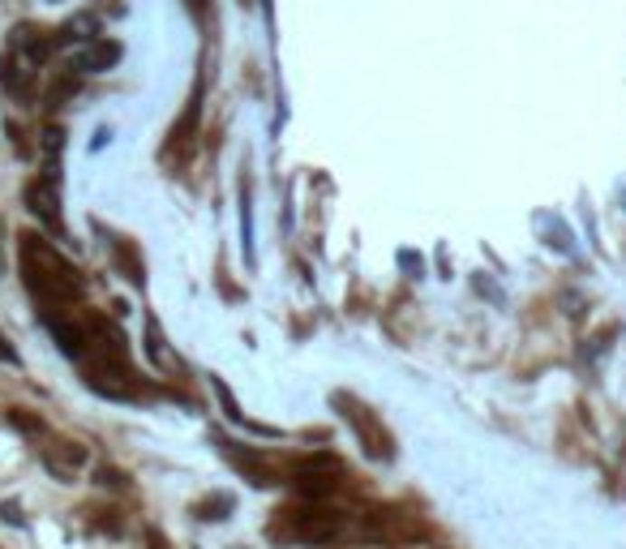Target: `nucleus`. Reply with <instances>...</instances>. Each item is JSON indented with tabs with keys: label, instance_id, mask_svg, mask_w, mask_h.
Masks as SVG:
<instances>
[{
	"label": "nucleus",
	"instance_id": "f257e3e1",
	"mask_svg": "<svg viewBox=\"0 0 626 549\" xmlns=\"http://www.w3.org/2000/svg\"><path fill=\"white\" fill-rule=\"evenodd\" d=\"M22 274H26V288H31L39 313L82 305V279L48 241L22 236Z\"/></svg>",
	"mask_w": 626,
	"mask_h": 549
},
{
	"label": "nucleus",
	"instance_id": "f03ea898",
	"mask_svg": "<svg viewBox=\"0 0 626 549\" xmlns=\"http://www.w3.org/2000/svg\"><path fill=\"white\" fill-rule=\"evenodd\" d=\"M52 31L43 26H17L14 39H9V52L0 56V86L9 91L14 99H26L34 95L39 86V73H43V61L52 56Z\"/></svg>",
	"mask_w": 626,
	"mask_h": 549
},
{
	"label": "nucleus",
	"instance_id": "7ed1b4c3",
	"mask_svg": "<svg viewBox=\"0 0 626 549\" xmlns=\"http://www.w3.org/2000/svg\"><path fill=\"white\" fill-rule=\"evenodd\" d=\"M292 481H297V489L305 494V498L322 502V498H330V494L339 489V481H344V468H339V459L318 455V459H300L297 472H292Z\"/></svg>",
	"mask_w": 626,
	"mask_h": 549
},
{
	"label": "nucleus",
	"instance_id": "20e7f679",
	"mask_svg": "<svg viewBox=\"0 0 626 549\" xmlns=\"http://www.w3.org/2000/svg\"><path fill=\"white\" fill-rule=\"evenodd\" d=\"M26 202H31V210L52 227V232H61V177H56V168H48L39 180H31Z\"/></svg>",
	"mask_w": 626,
	"mask_h": 549
},
{
	"label": "nucleus",
	"instance_id": "39448f33",
	"mask_svg": "<svg viewBox=\"0 0 626 549\" xmlns=\"http://www.w3.org/2000/svg\"><path fill=\"white\" fill-rule=\"evenodd\" d=\"M43 464H48V472L56 481H73V472L86 464V451L78 442H56V447L43 451Z\"/></svg>",
	"mask_w": 626,
	"mask_h": 549
},
{
	"label": "nucleus",
	"instance_id": "423d86ee",
	"mask_svg": "<svg viewBox=\"0 0 626 549\" xmlns=\"http://www.w3.org/2000/svg\"><path fill=\"white\" fill-rule=\"evenodd\" d=\"M339 404H344V417L356 425V434L365 438V451H369V455H391V447H386V434H382L378 425L369 420V412H365L356 400H339Z\"/></svg>",
	"mask_w": 626,
	"mask_h": 549
},
{
	"label": "nucleus",
	"instance_id": "0eeeda50",
	"mask_svg": "<svg viewBox=\"0 0 626 549\" xmlns=\"http://www.w3.org/2000/svg\"><path fill=\"white\" fill-rule=\"evenodd\" d=\"M116 56H120V48H116V43H95L90 52H82V56H78V65H82V69H108Z\"/></svg>",
	"mask_w": 626,
	"mask_h": 549
},
{
	"label": "nucleus",
	"instance_id": "6e6552de",
	"mask_svg": "<svg viewBox=\"0 0 626 549\" xmlns=\"http://www.w3.org/2000/svg\"><path fill=\"white\" fill-rule=\"evenodd\" d=\"M185 5H189V14H202L206 9V0H185Z\"/></svg>",
	"mask_w": 626,
	"mask_h": 549
}]
</instances>
